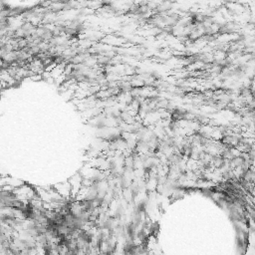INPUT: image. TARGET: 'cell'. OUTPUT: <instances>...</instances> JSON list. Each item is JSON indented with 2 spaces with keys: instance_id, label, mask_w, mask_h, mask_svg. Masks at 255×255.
I'll list each match as a JSON object with an SVG mask.
<instances>
[{
  "instance_id": "cell-1",
  "label": "cell",
  "mask_w": 255,
  "mask_h": 255,
  "mask_svg": "<svg viewBox=\"0 0 255 255\" xmlns=\"http://www.w3.org/2000/svg\"><path fill=\"white\" fill-rule=\"evenodd\" d=\"M53 189H54L57 192L60 194V195H62L63 197H65V199H72L71 197V186H70V182L56 184Z\"/></svg>"
},
{
  "instance_id": "cell-2",
  "label": "cell",
  "mask_w": 255,
  "mask_h": 255,
  "mask_svg": "<svg viewBox=\"0 0 255 255\" xmlns=\"http://www.w3.org/2000/svg\"><path fill=\"white\" fill-rule=\"evenodd\" d=\"M2 176H2V174H1V173H0V177H2Z\"/></svg>"
}]
</instances>
